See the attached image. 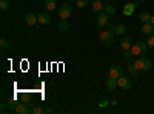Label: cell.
Segmentation results:
<instances>
[{
	"label": "cell",
	"mask_w": 154,
	"mask_h": 114,
	"mask_svg": "<svg viewBox=\"0 0 154 114\" xmlns=\"http://www.w3.org/2000/svg\"><path fill=\"white\" fill-rule=\"evenodd\" d=\"M122 54H123V57H125V59H128V60H130V59L134 56L131 49H122Z\"/></svg>",
	"instance_id": "24"
},
{
	"label": "cell",
	"mask_w": 154,
	"mask_h": 114,
	"mask_svg": "<svg viewBox=\"0 0 154 114\" xmlns=\"http://www.w3.org/2000/svg\"><path fill=\"white\" fill-rule=\"evenodd\" d=\"M133 43H131V39L130 37H122L120 39V48L122 49H131Z\"/></svg>",
	"instance_id": "12"
},
{
	"label": "cell",
	"mask_w": 154,
	"mask_h": 114,
	"mask_svg": "<svg viewBox=\"0 0 154 114\" xmlns=\"http://www.w3.org/2000/svg\"><path fill=\"white\" fill-rule=\"evenodd\" d=\"M69 2H72V0H69Z\"/></svg>",
	"instance_id": "34"
},
{
	"label": "cell",
	"mask_w": 154,
	"mask_h": 114,
	"mask_svg": "<svg viewBox=\"0 0 154 114\" xmlns=\"http://www.w3.org/2000/svg\"><path fill=\"white\" fill-rule=\"evenodd\" d=\"M139 19H140V22L142 23H146V22H151V16L148 14V12H142V14L139 16Z\"/></svg>",
	"instance_id": "21"
},
{
	"label": "cell",
	"mask_w": 154,
	"mask_h": 114,
	"mask_svg": "<svg viewBox=\"0 0 154 114\" xmlns=\"http://www.w3.org/2000/svg\"><path fill=\"white\" fill-rule=\"evenodd\" d=\"M9 6H11L9 0H0V9H2V11H6V9H9Z\"/></svg>",
	"instance_id": "22"
},
{
	"label": "cell",
	"mask_w": 154,
	"mask_h": 114,
	"mask_svg": "<svg viewBox=\"0 0 154 114\" xmlns=\"http://www.w3.org/2000/svg\"><path fill=\"white\" fill-rule=\"evenodd\" d=\"M117 85H119L120 90L128 91V90L133 86V82H131V79H128V77H125V75H122L120 79H117Z\"/></svg>",
	"instance_id": "6"
},
{
	"label": "cell",
	"mask_w": 154,
	"mask_h": 114,
	"mask_svg": "<svg viewBox=\"0 0 154 114\" xmlns=\"http://www.w3.org/2000/svg\"><path fill=\"white\" fill-rule=\"evenodd\" d=\"M111 105H117V100H116V99H111Z\"/></svg>",
	"instance_id": "31"
},
{
	"label": "cell",
	"mask_w": 154,
	"mask_h": 114,
	"mask_svg": "<svg viewBox=\"0 0 154 114\" xmlns=\"http://www.w3.org/2000/svg\"><path fill=\"white\" fill-rule=\"evenodd\" d=\"M109 103H111V100H108V99H102L100 102H99V106H100V108H106Z\"/></svg>",
	"instance_id": "25"
},
{
	"label": "cell",
	"mask_w": 154,
	"mask_h": 114,
	"mask_svg": "<svg viewBox=\"0 0 154 114\" xmlns=\"http://www.w3.org/2000/svg\"><path fill=\"white\" fill-rule=\"evenodd\" d=\"M57 6V0H45V8L46 11H53Z\"/></svg>",
	"instance_id": "17"
},
{
	"label": "cell",
	"mask_w": 154,
	"mask_h": 114,
	"mask_svg": "<svg viewBox=\"0 0 154 114\" xmlns=\"http://www.w3.org/2000/svg\"><path fill=\"white\" fill-rule=\"evenodd\" d=\"M0 48H2V49H8V48H9L8 39H5V37H2V39H0Z\"/></svg>",
	"instance_id": "23"
},
{
	"label": "cell",
	"mask_w": 154,
	"mask_h": 114,
	"mask_svg": "<svg viewBox=\"0 0 154 114\" xmlns=\"http://www.w3.org/2000/svg\"><path fill=\"white\" fill-rule=\"evenodd\" d=\"M108 17H109V16L106 14L105 11L99 12V14H97V17H96V26H97V28H100V29L106 28V25L109 23V22H108Z\"/></svg>",
	"instance_id": "3"
},
{
	"label": "cell",
	"mask_w": 154,
	"mask_h": 114,
	"mask_svg": "<svg viewBox=\"0 0 154 114\" xmlns=\"http://www.w3.org/2000/svg\"><path fill=\"white\" fill-rule=\"evenodd\" d=\"M131 51H133V54L136 56V57H139V56H142V48H140V45L136 42L133 46H131Z\"/></svg>",
	"instance_id": "19"
},
{
	"label": "cell",
	"mask_w": 154,
	"mask_h": 114,
	"mask_svg": "<svg viewBox=\"0 0 154 114\" xmlns=\"http://www.w3.org/2000/svg\"><path fill=\"white\" fill-rule=\"evenodd\" d=\"M75 5L77 8H85L88 5V0H75Z\"/></svg>",
	"instance_id": "26"
},
{
	"label": "cell",
	"mask_w": 154,
	"mask_h": 114,
	"mask_svg": "<svg viewBox=\"0 0 154 114\" xmlns=\"http://www.w3.org/2000/svg\"><path fill=\"white\" fill-rule=\"evenodd\" d=\"M139 2H145V0H139Z\"/></svg>",
	"instance_id": "33"
},
{
	"label": "cell",
	"mask_w": 154,
	"mask_h": 114,
	"mask_svg": "<svg viewBox=\"0 0 154 114\" xmlns=\"http://www.w3.org/2000/svg\"><path fill=\"white\" fill-rule=\"evenodd\" d=\"M126 32V26L123 23H120V25H116V29H114V34L116 35H122V34H125Z\"/></svg>",
	"instance_id": "18"
},
{
	"label": "cell",
	"mask_w": 154,
	"mask_h": 114,
	"mask_svg": "<svg viewBox=\"0 0 154 114\" xmlns=\"http://www.w3.org/2000/svg\"><path fill=\"white\" fill-rule=\"evenodd\" d=\"M134 11H136V5L134 3H125V6H123V9H122V12H123V16H126V17H131L133 14H134Z\"/></svg>",
	"instance_id": "7"
},
{
	"label": "cell",
	"mask_w": 154,
	"mask_h": 114,
	"mask_svg": "<svg viewBox=\"0 0 154 114\" xmlns=\"http://www.w3.org/2000/svg\"><path fill=\"white\" fill-rule=\"evenodd\" d=\"M106 29L114 32V29H116V25H114V23H108V25H106Z\"/></svg>",
	"instance_id": "29"
},
{
	"label": "cell",
	"mask_w": 154,
	"mask_h": 114,
	"mask_svg": "<svg viewBox=\"0 0 154 114\" xmlns=\"http://www.w3.org/2000/svg\"><path fill=\"white\" fill-rule=\"evenodd\" d=\"M59 16H60V19H66V20H68V19L72 16V6L68 5V3L60 5V6H59Z\"/></svg>",
	"instance_id": "4"
},
{
	"label": "cell",
	"mask_w": 154,
	"mask_h": 114,
	"mask_svg": "<svg viewBox=\"0 0 154 114\" xmlns=\"http://www.w3.org/2000/svg\"><path fill=\"white\" fill-rule=\"evenodd\" d=\"M103 11L106 12L108 16H114L116 12H117V9H116V6H114V5H111V3H105V8H103Z\"/></svg>",
	"instance_id": "16"
},
{
	"label": "cell",
	"mask_w": 154,
	"mask_h": 114,
	"mask_svg": "<svg viewBox=\"0 0 154 114\" xmlns=\"http://www.w3.org/2000/svg\"><path fill=\"white\" fill-rule=\"evenodd\" d=\"M57 28H59L60 31H68V29H69V22H68L66 19H62V20L57 23Z\"/></svg>",
	"instance_id": "15"
},
{
	"label": "cell",
	"mask_w": 154,
	"mask_h": 114,
	"mask_svg": "<svg viewBox=\"0 0 154 114\" xmlns=\"http://www.w3.org/2000/svg\"><path fill=\"white\" fill-rule=\"evenodd\" d=\"M128 72H130L133 77H136V75L139 74V69L134 66V63H128Z\"/></svg>",
	"instance_id": "20"
},
{
	"label": "cell",
	"mask_w": 154,
	"mask_h": 114,
	"mask_svg": "<svg viewBox=\"0 0 154 114\" xmlns=\"http://www.w3.org/2000/svg\"><path fill=\"white\" fill-rule=\"evenodd\" d=\"M123 68L120 65H112L108 71V77H114V79H120L122 75H123Z\"/></svg>",
	"instance_id": "5"
},
{
	"label": "cell",
	"mask_w": 154,
	"mask_h": 114,
	"mask_svg": "<svg viewBox=\"0 0 154 114\" xmlns=\"http://www.w3.org/2000/svg\"><path fill=\"white\" fill-rule=\"evenodd\" d=\"M26 106H28L29 112H32V109H34V103H32V102H28V103H26Z\"/></svg>",
	"instance_id": "30"
},
{
	"label": "cell",
	"mask_w": 154,
	"mask_h": 114,
	"mask_svg": "<svg viewBox=\"0 0 154 114\" xmlns=\"http://www.w3.org/2000/svg\"><path fill=\"white\" fill-rule=\"evenodd\" d=\"M42 112H45V109H43L42 106H34V109H32V114H42Z\"/></svg>",
	"instance_id": "28"
},
{
	"label": "cell",
	"mask_w": 154,
	"mask_h": 114,
	"mask_svg": "<svg viewBox=\"0 0 154 114\" xmlns=\"http://www.w3.org/2000/svg\"><path fill=\"white\" fill-rule=\"evenodd\" d=\"M117 79H114V77H109L106 80V88H108V91H114L116 88H117Z\"/></svg>",
	"instance_id": "13"
},
{
	"label": "cell",
	"mask_w": 154,
	"mask_h": 114,
	"mask_svg": "<svg viewBox=\"0 0 154 114\" xmlns=\"http://www.w3.org/2000/svg\"><path fill=\"white\" fill-rule=\"evenodd\" d=\"M37 17H38V23H40V25H48L51 22V17H49L48 12H40Z\"/></svg>",
	"instance_id": "11"
},
{
	"label": "cell",
	"mask_w": 154,
	"mask_h": 114,
	"mask_svg": "<svg viewBox=\"0 0 154 114\" xmlns=\"http://www.w3.org/2000/svg\"><path fill=\"white\" fill-rule=\"evenodd\" d=\"M16 112H19V114H28L29 112V109H28V106H26V103H17V106H16V109H14Z\"/></svg>",
	"instance_id": "14"
},
{
	"label": "cell",
	"mask_w": 154,
	"mask_h": 114,
	"mask_svg": "<svg viewBox=\"0 0 154 114\" xmlns=\"http://www.w3.org/2000/svg\"><path fill=\"white\" fill-rule=\"evenodd\" d=\"M142 32H143L145 35H151V34L154 32V25H152L151 22L143 23V26H142Z\"/></svg>",
	"instance_id": "10"
},
{
	"label": "cell",
	"mask_w": 154,
	"mask_h": 114,
	"mask_svg": "<svg viewBox=\"0 0 154 114\" xmlns=\"http://www.w3.org/2000/svg\"><path fill=\"white\" fill-rule=\"evenodd\" d=\"M146 43H148V46H149V48H154V34L148 35V40H146Z\"/></svg>",
	"instance_id": "27"
},
{
	"label": "cell",
	"mask_w": 154,
	"mask_h": 114,
	"mask_svg": "<svg viewBox=\"0 0 154 114\" xmlns=\"http://www.w3.org/2000/svg\"><path fill=\"white\" fill-rule=\"evenodd\" d=\"M25 23L28 25V26H35V25L38 23V17L37 16H34V14H26L25 16Z\"/></svg>",
	"instance_id": "8"
},
{
	"label": "cell",
	"mask_w": 154,
	"mask_h": 114,
	"mask_svg": "<svg viewBox=\"0 0 154 114\" xmlns=\"http://www.w3.org/2000/svg\"><path fill=\"white\" fill-rule=\"evenodd\" d=\"M151 23L154 25V16H151Z\"/></svg>",
	"instance_id": "32"
},
{
	"label": "cell",
	"mask_w": 154,
	"mask_h": 114,
	"mask_svg": "<svg viewBox=\"0 0 154 114\" xmlns=\"http://www.w3.org/2000/svg\"><path fill=\"white\" fill-rule=\"evenodd\" d=\"M114 32L112 31H108V29H103L100 32V35H99V40L102 42V45L103 46H111L112 43H114Z\"/></svg>",
	"instance_id": "2"
},
{
	"label": "cell",
	"mask_w": 154,
	"mask_h": 114,
	"mask_svg": "<svg viewBox=\"0 0 154 114\" xmlns=\"http://www.w3.org/2000/svg\"><path fill=\"white\" fill-rule=\"evenodd\" d=\"M134 66L139 69V71H149L152 68V62L148 59V57H142V56H139L134 62Z\"/></svg>",
	"instance_id": "1"
},
{
	"label": "cell",
	"mask_w": 154,
	"mask_h": 114,
	"mask_svg": "<svg viewBox=\"0 0 154 114\" xmlns=\"http://www.w3.org/2000/svg\"><path fill=\"white\" fill-rule=\"evenodd\" d=\"M91 8H93V11L96 12V14H99V12H102V11H103V8H105V3L102 2V0H94V2L91 3Z\"/></svg>",
	"instance_id": "9"
}]
</instances>
